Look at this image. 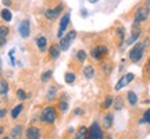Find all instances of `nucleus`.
<instances>
[{"label":"nucleus","mask_w":150,"mask_h":139,"mask_svg":"<svg viewBox=\"0 0 150 139\" xmlns=\"http://www.w3.org/2000/svg\"><path fill=\"white\" fill-rule=\"evenodd\" d=\"M149 43H150L149 39H145V40H142V42L134 43V46H132L131 50L128 52V59L132 64H136V63H139L140 60L143 59L146 48L149 46Z\"/></svg>","instance_id":"nucleus-1"},{"label":"nucleus","mask_w":150,"mask_h":139,"mask_svg":"<svg viewBox=\"0 0 150 139\" xmlns=\"http://www.w3.org/2000/svg\"><path fill=\"white\" fill-rule=\"evenodd\" d=\"M107 56H108V48L106 45H97L95 48H92L91 50V57L93 60H96V61H100V63Z\"/></svg>","instance_id":"nucleus-2"},{"label":"nucleus","mask_w":150,"mask_h":139,"mask_svg":"<svg viewBox=\"0 0 150 139\" xmlns=\"http://www.w3.org/2000/svg\"><path fill=\"white\" fill-rule=\"evenodd\" d=\"M56 118H57V114H56V109L53 106H46L43 109L42 116H40V121L43 124H54Z\"/></svg>","instance_id":"nucleus-3"},{"label":"nucleus","mask_w":150,"mask_h":139,"mask_svg":"<svg viewBox=\"0 0 150 139\" xmlns=\"http://www.w3.org/2000/svg\"><path fill=\"white\" fill-rule=\"evenodd\" d=\"M75 38H76V31H75V29H71V31H68V32H65L64 36L60 38L59 45H60V48H61L63 52H65V50L70 49L71 43L75 40Z\"/></svg>","instance_id":"nucleus-4"},{"label":"nucleus","mask_w":150,"mask_h":139,"mask_svg":"<svg viewBox=\"0 0 150 139\" xmlns=\"http://www.w3.org/2000/svg\"><path fill=\"white\" fill-rule=\"evenodd\" d=\"M63 9H64V4H63V3H59L56 7L46 9V10H45V17H46V20H49V21H56V20L61 16Z\"/></svg>","instance_id":"nucleus-5"},{"label":"nucleus","mask_w":150,"mask_h":139,"mask_svg":"<svg viewBox=\"0 0 150 139\" xmlns=\"http://www.w3.org/2000/svg\"><path fill=\"white\" fill-rule=\"evenodd\" d=\"M86 139H104V135H103L102 128H100V125H99L96 121L92 123V125L88 128Z\"/></svg>","instance_id":"nucleus-6"},{"label":"nucleus","mask_w":150,"mask_h":139,"mask_svg":"<svg viewBox=\"0 0 150 139\" xmlns=\"http://www.w3.org/2000/svg\"><path fill=\"white\" fill-rule=\"evenodd\" d=\"M150 13L147 11V9L143 6H139L136 10H135V14H134V21L138 22V24H143V22L147 21V18H149Z\"/></svg>","instance_id":"nucleus-7"},{"label":"nucleus","mask_w":150,"mask_h":139,"mask_svg":"<svg viewBox=\"0 0 150 139\" xmlns=\"http://www.w3.org/2000/svg\"><path fill=\"white\" fill-rule=\"evenodd\" d=\"M142 24H138V22H132V31H131V36L128 38L127 40V45H134V43L138 42L140 33H142Z\"/></svg>","instance_id":"nucleus-8"},{"label":"nucleus","mask_w":150,"mask_h":139,"mask_svg":"<svg viewBox=\"0 0 150 139\" xmlns=\"http://www.w3.org/2000/svg\"><path fill=\"white\" fill-rule=\"evenodd\" d=\"M135 79V74H132V72H127V74H124L120 79H118V82L115 84V86H114V89L115 91H121L124 86H127L128 84H131L132 81Z\"/></svg>","instance_id":"nucleus-9"},{"label":"nucleus","mask_w":150,"mask_h":139,"mask_svg":"<svg viewBox=\"0 0 150 139\" xmlns=\"http://www.w3.org/2000/svg\"><path fill=\"white\" fill-rule=\"evenodd\" d=\"M70 25V13H65L63 14L61 20H60V25H59V31H57V38H63L65 35V31Z\"/></svg>","instance_id":"nucleus-10"},{"label":"nucleus","mask_w":150,"mask_h":139,"mask_svg":"<svg viewBox=\"0 0 150 139\" xmlns=\"http://www.w3.org/2000/svg\"><path fill=\"white\" fill-rule=\"evenodd\" d=\"M18 33L24 39H27L31 35V22H29V20H22L18 24Z\"/></svg>","instance_id":"nucleus-11"},{"label":"nucleus","mask_w":150,"mask_h":139,"mask_svg":"<svg viewBox=\"0 0 150 139\" xmlns=\"http://www.w3.org/2000/svg\"><path fill=\"white\" fill-rule=\"evenodd\" d=\"M61 48H60V45L59 43H53L50 48H49V50H47V53H49V59L50 60H57L60 57V54H61Z\"/></svg>","instance_id":"nucleus-12"},{"label":"nucleus","mask_w":150,"mask_h":139,"mask_svg":"<svg viewBox=\"0 0 150 139\" xmlns=\"http://www.w3.org/2000/svg\"><path fill=\"white\" fill-rule=\"evenodd\" d=\"M35 43H36V48L40 53H46V50H47V38L45 36V35H39V36H36Z\"/></svg>","instance_id":"nucleus-13"},{"label":"nucleus","mask_w":150,"mask_h":139,"mask_svg":"<svg viewBox=\"0 0 150 139\" xmlns=\"http://www.w3.org/2000/svg\"><path fill=\"white\" fill-rule=\"evenodd\" d=\"M8 33H10V29H8V27H6V25H0V48L6 45Z\"/></svg>","instance_id":"nucleus-14"},{"label":"nucleus","mask_w":150,"mask_h":139,"mask_svg":"<svg viewBox=\"0 0 150 139\" xmlns=\"http://www.w3.org/2000/svg\"><path fill=\"white\" fill-rule=\"evenodd\" d=\"M27 139H40V129L36 127H29L27 129Z\"/></svg>","instance_id":"nucleus-15"},{"label":"nucleus","mask_w":150,"mask_h":139,"mask_svg":"<svg viewBox=\"0 0 150 139\" xmlns=\"http://www.w3.org/2000/svg\"><path fill=\"white\" fill-rule=\"evenodd\" d=\"M82 72H83V77H85L86 79H92L95 75H96V71H95V67L91 64H88L83 67V70H82Z\"/></svg>","instance_id":"nucleus-16"},{"label":"nucleus","mask_w":150,"mask_h":139,"mask_svg":"<svg viewBox=\"0 0 150 139\" xmlns=\"http://www.w3.org/2000/svg\"><path fill=\"white\" fill-rule=\"evenodd\" d=\"M127 99H128V103L131 104V106L134 107L138 104V102H139V99H138V95L135 93L134 91H128L127 92Z\"/></svg>","instance_id":"nucleus-17"},{"label":"nucleus","mask_w":150,"mask_h":139,"mask_svg":"<svg viewBox=\"0 0 150 139\" xmlns=\"http://www.w3.org/2000/svg\"><path fill=\"white\" fill-rule=\"evenodd\" d=\"M100 65H102L103 74L104 75H110L111 74V71H112V68H114V64H112L111 61H104V60H103Z\"/></svg>","instance_id":"nucleus-18"},{"label":"nucleus","mask_w":150,"mask_h":139,"mask_svg":"<svg viewBox=\"0 0 150 139\" xmlns=\"http://www.w3.org/2000/svg\"><path fill=\"white\" fill-rule=\"evenodd\" d=\"M22 125H16L14 128L11 129V138L13 139H21L22 138Z\"/></svg>","instance_id":"nucleus-19"},{"label":"nucleus","mask_w":150,"mask_h":139,"mask_svg":"<svg viewBox=\"0 0 150 139\" xmlns=\"http://www.w3.org/2000/svg\"><path fill=\"white\" fill-rule=\"evenodd\" d=\"M115 36L118 39V43H124V40H125V28L121 27V25L115 28Z\"/></svg>","instance_id":"nucleus-20"},{"label":"nucleus","mask_w":150,"mask_h":139,"mask_svg":"<svg viewBox=\"0 0 150 139\" xmlns=\"http://www.w3.org/2000/svg\"><path fill=\"white\" fill-rule=\"evenodd\" d=\"M56 95H57V86H49L47 89V93H46V99H47L49 102H52V100H54L56 99Z\"/></svg>","instance_id":"nucleus-21"},{"label":"nucleus","mask_w":150,"mask_h":139,"mask_svg":"<svg viewBox=\"0 0 150 139\" xmlns=\"http://www.w3.org/2000/svg\"><path fill=\"white\" fill-rule=\"evenodd\" d=\"M86 135H88V128L82 125V127L78 128V131H76L74 139H86Z\"/></svg>","instance_id":"nucleus-22"},{"label":"nucleus","mask_w":150,"mask_h":139,"mask_svg":"<svg viewBox=\"0 0 150 139\" xmlns=\"http://www.w3.org/2000/svg\"><path fill=\"white\" fill-rule=\"evenodd\" d=\"M0 16H1V20L4 22H10L13 20V14H11V11L8 9H3L1 13H0Z\"/></svg>","instance_id":"nucleus-23"},{"label":"nucleus","mask_w":150,"mask_h":139,"mask_svg":"<svg viewBox=\"0 0 150 139\" xmlns=\"http://www.w3.org/2000/svg\"><path fill=\"white\" fill-rule=\"evenodd\" d=\"M75 79H76V74L75 72H72V71H68V72H65L64 74V81H65V84H74Z\"/></svg>","instance_id":"nucleus-24"},{"label":"nucleus","mask_w":150,"mask_h":139,"mask_svg":"<svg viewBox=\"0 0 150 139\" xmlns=\"http://www.w3.org/2000/svg\"><path fill=\"white\" fill-rule=\"evenodd\" d=\"M22 109H24V104H22V103H20V104H17V106L14 107L13 110H11V118H13V120H16V118L18 117L20 114H21Z\"/></svg>","instance_id":"nucleus-25"},{"label":"nucleus","mask_w":150,"mask_h":139,"mask_svg":"<svg viewBox=\"0 0 150 139\" xmlns=\"http://www.w3.org/2000/svg\"><path fill=\"white\" fill-rule=\"evenodd\" d=\"M52 77H53V71H52V70H47V71L42 72V75H40V82L46 84V82H49V81L52 79Z\"/></svg>","instance_id":"nucleus-26"},{"label":"nucleus","mask_w":150,"mask_h":139,"mask_svg":"<svg viewBox=\"0 0 150 139\" xmlns=\"http://www.w3.org/2000/svg\"><path fill=\"white\" fill-rule=\"evenodd\" d=\"M75 57H76V60H78L79 63H85L86 57H88V53H86L83 49H81V50H78V52L75 53Z\"/></svg>","instance_id":"nucleus-27"},{"label":"nucleus","mask_w":150,"mask_h":139,"mask_svg":"<svg viewBox=\"0 0 150 139\" xmlns=\"http://www.w3.org/2000/svg\"><path fill=\"white\" fill-rule=\"evenodd\" d=\"M103 123H104V128L108 129V128H111V125H112V114H106L104 116V118H103Z\"/></svg>","instance_id":"nucleus-28"},{"label":"nucleus","mask_w":150,"mask_h":139,"mask_svg":"<svg viewBox=\"0 0 150 139\" xmlns=\"http://www.w3.org/2000/svg\"><path fill=\"white\" fill-rule=\"evenodd\" d=\"M112 103H114V97H112L111 95H107V96H106V100H104V103L102 104V109L107 110V109H110V107L112 106Z\"/></svg>","instance_id":"nucleus-29"},{"label":"nucleus","mask_w":150,"mask_h":139,"mask_svg":"<svg viewBox=\"0 0 150 139\" xmlns=\"http://www.w3.org/2000/svg\"><path fill=\"white\" fill-rule=\"evenodd\" d=\"M8 92V84L4 79L0 81V95H7Z\"/></svg>","instance_id":"nucleus-30"},{"label":"nucleus","mask_w":150,"mask_h":139,"mask_svg":"<svg viewBox=\"0 0 150 139\" xmlns=\"http://www.w3.org/2000/svg\"><path fill=\"white\" fill-rule=\"evenodd\" d=\"M143 75H145V78L150 79V59L147 60V63L145 64V68H143Z\"/></svg>","instance_id":"nucleus-31"},{"label":"nucleus","mask_w":150,"mask_h":139,"mask_svg":"<svg viewBox=\"0 0 150 139\" xmlns=\"http://www.w3.org/2000/svg\"><path fill=\"white\" fill-rule=\"evenodd\" d=\"M112 104H114V109H115V110H121L124 107V103H122V99H121V97H117Z\"/></svg>","instance_id":"nucleus-32"},{"label":"nucleus","mask_w":150,"mask_h":139,"mask_svg":"<svg viewBox=\"0 0 150 139\" xmlns=\"http://www.w3.org/2000/svg\"><path fill=\"white\" fill-rule=\"evenodd\" d=\"M59 110L61 113H67L68 111V103L64 102V100H61V102L59 103Z\"/></svg>","instance_id":"nucleus-33"},{"label":"nucleus","mask_w":150,"mask_h":139,"mask_svg":"<svg viewBox=\"0 0 150 139\" xmlns=\"http://www.w3.org/2000/svg\"><path fill=\"white\" fill-rule=\"evenodd\" d=\"M17 97H18L20 100H27L28 95L25 93V91H24V89H18V91H17Z\"/></svg>","instance_id":"nucleus-34"},{"label":"nucleus","mask_w":150,"mask_h":139,"mask_svg":"<svg viewBox=\"0 0 150 139\" xmlns=\"http://www.w3.org/2000/svg\"><path fill=\"white\" fill-rule=\"evenodd\" d=\"M140 123H146V124H150V109H147L142 117V121Z\"/></svg>","instance_id":"nucleus-35"},{"label":"nucleus","mask_w":150,"mask_h":139,"mask_svg":"<svg viewBox=\"0 0 150 139\" xmlns=\"http://www.w3.org/2000/svg\"><path fill=\"white\" fill-rule=\"evenodd\" d=\"M145 7L147 9V11L150 13V0H146V1H145Z\"/></svg>","instance_id":"nucleus-36"},{"label":"nucleus","mask_w":150,"mask_h":139,"mask_svg":"<svg viewBox=\"0 0 150 139\" xmlns=\"http://www.w3.org/2000/svg\"><path fill=\"white\" fill-rule=\"evenodd\" d=\"M3 4H4V6H8V7H10V6H11V0H3Z\"/></svg>","instance_id":"nucleus-37"},{"label":"nucleus","mask_w":150,"mask_h":139,"mask_svg":"<svg viewBox=\"0 0 150 139\" xmlns=\"http://www.w3.org/2000/svg\"><path fill=\"white\" fill-rule=\"evenodd\" d=\"M81 16H82V17H88V11H86V10H81Z\"/></svg>","instance_id":"nucleus-38"},{"label":"nucleus","mask_w":150,"mask_h":139,"mask_svg":"<svg viewBox=\"0 0 150 139\" xmlns=\"http://www.w3.org/2000/svg\"><path fill=\"white\" fill-rule=\"evenodd\" d=\"M74 114H76V116H78V114H82V110H81V109H78V110H75V111H74Z\"/></svg>","instance_id":"nucleus-39"},{"label":"nucleus","mask_w":150,"mask_h":139,"mask_svg":"<svg viewBox=\"0 0 150 139\" xmlns=\"http://www.w3.org/2000/svg\"><path fill=\"white\" fill-rule=\"evenodd\" d=\"M99 0H89V3H92V4H95V3H97Z\"/></svg>","instance_id":"nucleus-40"},{"label":"nucleus","mask_w":150,"mask_h":139,"mask_svg":"<svg viewBox=\"0 0 150 139\" xmlns=\"http://www.w3.org/2000/svg\"><path fill=\"white\" fill-rule=\"evenodd\" d=\"M0 134H3V128L1 127H0Z\"/></svg>","instance_id":"nucleus-41"},{"label":"nucleus","mask_w":150,"mask_h":139,"mask_svg":"<svg viewBox=\"0 0 150 139\" xmlns=\"http://www.w3.org/2000/svg\"><path fill=\"white\" fill-rule=\"evenodd\" d=\"M0 72H1V60H0Z\"/></svg>","instance_id":"nucleus-42"},{"label":"nucleus","mask_w":150,"mask_h":139,"mask_svg":"<svg viewBox=\"0 0 150 139\" xmlns=\"http://www.w3.org/2000/svg\"><path fill=\"white\" fill-rule=\"evenodd\" d=\"M3 139H10V138H8V136H6V138H3Z\"/></svg>","instance_id":"nucleus-43"}]
</instances>
